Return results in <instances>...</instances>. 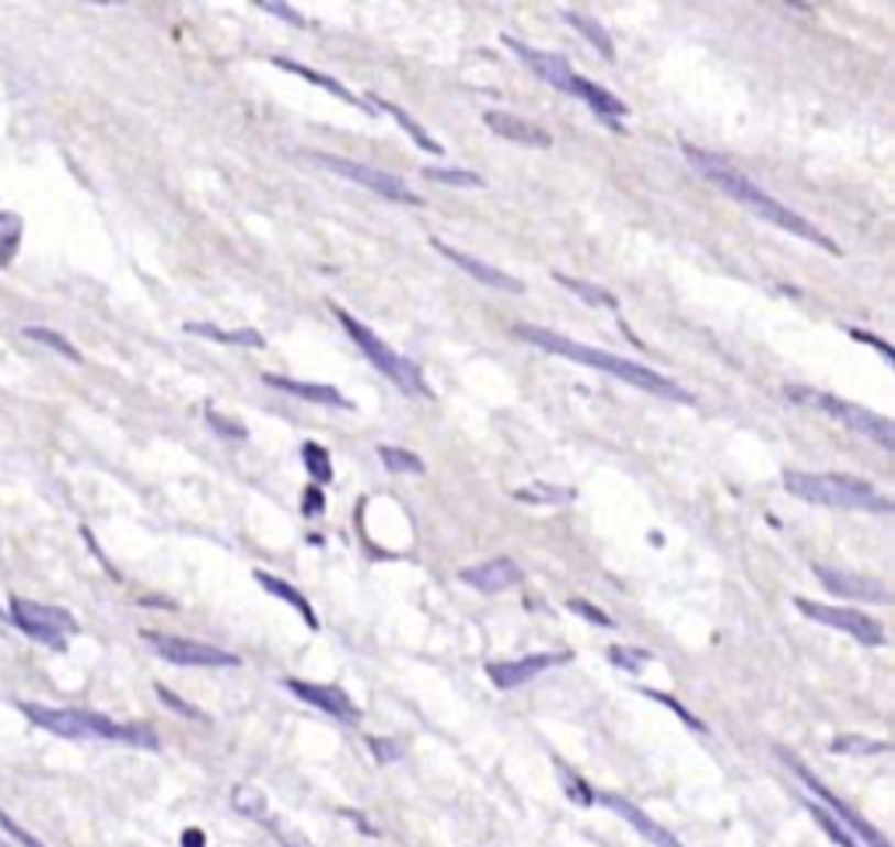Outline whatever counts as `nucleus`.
Masks as SVG:
<instances>
[{
  "instance_id": "nucleus-6",
  "label": "nucleus",
  "mask_w": 895,
  "mask_h": 847,
  "mask_svg": "<svg viewBox=\"0 0 895 847\" xmlns=\"http://www.w3.org/2000/svg\"><path fill=\"white\" fill-rule=\"evenodd\" d=\"M787 397L826 410L829 417L843 421L850 431H858V435L878 442L882 448H895V424L888 417H882V413H871V410H864L858 403H847V400L829 397V392H811V389H787Z\"/></svg>"
},
{
  "instance_id": "nucleus-9",
  "label": "nucleus",
  "mask_w": 895,
  "mask_h": 847,
  "mask_svg": "<svg viewBox=\"0 0 895 847\" xmlns=\"http://www.w3.org/2000/svg\"><path fill=\"white\" fill-rule=\"evenodd\" d=\"M144 641L154 648L157 659H165L172 665H189V669H234V665H242V659H238V655L225 652V648H217V644H204V641L157 634V630H144Z\"/></svg>"
},
{
  "instance_id": "nucleus-49",
  "label": "nucleus",
  "mask_w": 895,
  "mask_h": 847,
  "mask_svg": "<svg viewBox=\"0 0 895 847\" xmlns=\"http://www.w3.org/2000/svg\"><path fill=\"white\" fill-rule=\"evenodd\" d=\"M0 847H8V844H4V840H0Z\"/></svg>"
},
{
  "instance_id": "nucleus-18",
  "label": "nucleus",
  "mask_w": 895,
  "mask_h": 847,
  "mask_svg": "<svg viewBox=\"0 0 895 847\" xmlns=\"http://www.w3.org/2000/svg\"><path fill=\"white\" fill-rule=\"evenodd\" d=\"M819 582L829 588L832 596H847V599H871V602H892V593L874 578L864 575H850V571H832V567H815Z\"/></svg>"
},
{
  "instance_id": "nucleus-48",
  "label": "nucleus",
  "mask_w": 895,
  "mask_h": 847,
  "mask_svg": "<svg viewBox=\"0 0 895 847\" xmlns=\"http://www.w3.org/2000/svg\"><path fill=\"white\" fill-rule=\"evenodd\" d=\"M183 847H207V837L200 830H186L183 834Z\"/></svg>"
},
{
  "instance_id": "nucleus-5",
  "label": "nucleus",
  "mask_w": 895,
  "mask_h": 847,
  "mask_svg": "<svg viewBox=\"0 0 895 847\" xmlns=\"http://www.w3.org/2000/svg\"><path fill=\"white\" fill-rule=\"evenodd\" d=\"M332 315L340 319V326L347 329V337L364 350V358L382 371V376L392 382V386H400L406 397H421V400H430V389L424 382V371L416 368L410 358H403V354H395L382 337H374V329H368L361 319H353V315L340 305H332Z\"/></svg>"
},
{
  "instance_id": "nucleus-33",
  "label": "nucleus",
  "mask_w": 895,
  "mask_h": 847,
  "mask_svg": "<svg viewBox=\"0 0 895 847\" xmlns=\"http://www.w3.org/2000/svg\"><path fill=\"white\" fill-rule=\"evenodd\" d=\"M302 459H305V469L315 484H329L332 480V463H329V452L318 445V442H305L302 445Z\"/></svg>"
},
{
  "instance_id": "nucleus-19",
  "label": "nucleus",
  "mask_w": 895,
  "mask_h": 847,
  "mask_svg": "<svg viewBox=\"0 0 895 847\" xmlns=\"http://www.w3.org/2000/svg\"><path fill=\"white\" fill-rule=\"evenodd\" d=\"M483 123H487L496 137H504V141L525 144V148H553V137H549L543 127H535V123L522 120V116H514V112L490 109V112H483Z\"/></svg>"
},
{
  "instance_id": "nucleus-41",
  "label": "nucleus",
  "mask_w": 895,
  "mask_h": 847,
  "mask_svg": "<svg viewBox=\"0 0 895 847\" xmlns=\"http://www.w3.org/2000/svg\"><path fill=\"white\" fill-rule=\"evenodd\" d=\"M207 421H210V427L217 431V435H228V438H238V442L245 438V427H242V424H234V421H225L217 410H207Z\"/></svg>"
},
{
  "instance_id": "nucleus-7",
  "label": "nucleus",
  "mask_w": 895,
  "mask_h": 847,
  "mask_svg": "<svg viewBox=\"0 0 895 847\" xmlns=\"http://www.w3.org/2000/svg\"><path fill=\"white\" fill-rule=\"evenodd\" d=\"M315 165L329 169L332 175H340V180H350L353 186H364L378 196H385L392 204H406V207H424V200L416 196L400 175H389L382 169H371V165H361V162H350V158H336V154H326V151H312L308 154Z\"/></svg>"
},
{
  "instance_id": "nucleus-38",
  "label": "nucleus",
  "mask_w": 895,
  "mask_h": 847,
  "mask_svg": "<svg viewBox=\"0 0 895 847\" xmlns=\"http://www.w3.org/2000/svg\"><path fill=\"white\" fill-rule=\"evenodd\" d=\"M609 662H612V665H620V669H626V673H641V669L651 662V655L641 652V648H623V644H615V648H609Z\"/></svg>"
},
{
  "instance_id": "nucleus-27",
  "label": "nucleus",
  "mask_w": 895,
  "mask_h": 847,
  "mask_svg": "<svg viewBox=\"0 0 895 847\" xmlns=\"http://www.w3.org/2000/svg\"><path fill=\"white\" fill-rule=\"evenodd\" d=\"M553 281L560 284V287H567V291H574L578 294V298H585V302H591V305H602V308H620V298H615V294H609L605 287H599V284H588V281H578V278H567V273H553Z\"/></svg>"
},
{
  "instance_id": "nucleus-26",
  "label": "nucleus",
  "mask_w": 895,
  "mask_h": 847,
  "mask_svg": "<svg viewBox=\"0 0 895 847\" xmlns=\"http://www.w3.org/2000/svg\"><path fill=\"white\" fill-rule=\"evenodd\" d=\"M231 805H234V813H242L249 819H260V823H273L270 810H266V795L260 792L255 784H234V792H231Z\"/></svg>"
},
{
  "instance_id": "nucleus-21",
  "label": "nucleus",
  "mask_w": 895,
  "mask_h": 847,
  "mask_svg": "<svg viewBox=\"0 0 895 847\" xmlns=\"http://www.w3.org/2000/svg\"><path fill=\"white\" fill-rule=\"evenodd\" d=\"M266 386L281 389V392H291L297 400H308V403H318V406H340V410H353V403L343 397V392H336L332 386H315V382H297V379H284V376H263Z\"/></svg>"
},
{
  "instance_id": "nucleus-37",
  "label": "nucleus",
  "mask_w": 895,
  "mask_h": 847,
  "mask_svg": "<svg viewBox=\"0 0 895 847\" xmlns=\"http://www.w3.org/2000/svg\"><path fill=\"white\" fill-rule=\"evenodd\" d=\"M556 771H560V778H564V792L570 795V802H578V805H591V802H594V792H591V788H588L578 774L570 771L567 763L556 760Z\"/></svg>"
},
{
  "instance_id": "nucleus-36",
  "label": "nucleus",
  "mask_w": 895,
  "mask_h": 847,
  "mask_svg": "<svg viewBox=\"0 0 895 847\" xmlns=\"http://www.w3.org/2000/svg\"><path fill=\"white\" fill-rule=\"evenodd\" d=\"M378 456H382V463H385L392 473H424V469H427L421 456H413V452L395 448V445H378Z\"/></svg>"
},
{
  "instance_id": "nucleus-44",
  "label": "nucleus",
  "mask_w": 895,
  "mask_h": 847,
  "mask_svg": "<svg viewBox=\"0 0 895 847\" xmlns=\"http://www.w3.org/2000/svg\"><path fill=\"white\" fill-rule=\"evenodd\" d=\"M255 8H260V11H270V14H276V18H284V22H291V25H305V18L297 14L291 4H273V0H260Z\"/></svg>"
},
{
  "instance_id": "nucleus-11",
  "label": "nucleus",
  "mask_w": 895,
  "mask_h": 847,
  "mask_svg": "<svg viewBox=\"0 0 895 847\" xmlns=\"http://www.w3.org/2000/svg\"><path fill=\"white\" fill-rule=\"evenodd\" d=\"M794 606H798L808 620L822 623V627H832V630H843V634L858 638L861 644H871V648H882V644H885V630H882V623L874 620V617H867V613H861V609L811 602V599H805V596L794 599Z\"/></svg>"
},
{
  "instance_id": "nucleus-29",
  "label": "nucleus",
  "mask_w": 895,
  "mask_h": 847,
  "mask_svg": "<svg viewBox=\"0 0 895 847\" xmlns=\"http://www.w3.org/2000/svg\"><path fill=\"white\" fill-rule=\"evenodd\" d=\"M424 180L430 183H441V186H462V189H483L487 180H480L476 172H466V169H437V165H427L424 172Z\"/></svg>"
},
{
  "instance_id": "nucleus-12",
  "label": "nucleus",
  "mask_w": 895,
  "mask_h": 847,
  "mask_svg": "<svg viewBox=\"0 0 895 847\" xmlns=\"http://www.w3.org/2000/svg\"><path fill=\"white\" fill-rule=\"evenodd\" d=\"M570 662V652H535V655H525V659H514V662H490L487 665V676L496 691H514V686H525L528 680H535L546 669H556Z\"/></svg>"
},
{
  "instance_id": "nucleus-40",
  "label": "nucleus",
  "mask_w": 895,
  "mask_h": 847,
  "mask_svg": "<svg viewBox=\"0 0 895 847\" xmlns=\"http://www.w3.org/2000/svg\"><path fill=\"white\" fill-rule=\"evenodd\" d=\"M0 830H4L8 837H14V840L22 844V847H46L43 840H35V837H32V834L25 830L22 823H14V819H11V816L4 813V810H0Z\"/></svg>"
},
{
  "instance_id": "nucleus-24",
  "label": "nucleus",
  "mask_w": 895,
  "mask_h": 847,
  "mask_svg": "<svg viewBox=\"0 0 895 847\" xmlns=\"http://www.w3.org/2000/svg\"><path fill=\"white\" fill-rule=\"evenodd\" d=\"M186 333H196V337H207L214 344H231V347H252V350L266 347L263 333H255V329H217L207 323H186Z\"/></svg>"
},
{
  "instance_id": "nucleus-3",
  "label": "nucleus",
  "mask_w": 895,
  "mask_h": 847,
  "mask_svg": "<svg viewBox=\"0 0 895 847\" xmlns=\"http://www.w3.org/2000/svg\"><path fill=\"white\" fill-rule=\"evenodd\" d=\"M22 715L46 728L53 736L64 739H106V742H127V746H144V750H157V736L148 725H123L112 721L98 712H85V707H46V704H32L22 701Z\"/></svg>"
},
{
  "instance_id": "nucleus-22",
  "label": "nucleus",
  "mask_w": 895,
  "mask_h": 847,
  "mask_svg": "<svg viewBox=\"0 0 895 847\" xmlns=\"http://www.w3.org/2000/svg\"><path fill=\"white\" fill-rule=\"evenodd\" d=\"M273 67H284V70H291V74H297V77H305V82H312V85H318V88L332 91L336 98H343V102L368 109V98L353 95L350 88H343L340 82H336V77H326V74H318V70H308L305 64H294V61H287V56H273Z\"/></svg>"
},
{
  "instance_id": "nucleus-39",
  "label": "nucleus",
  "mask_w": 895,
  "mask_h": 847,
  "mask_svg": "<svg viewBox=\"0 0 895 847\" xmlns=\"http://www.w3.org/2000/svg\"><path fill=\"white\" fill-rule=\"evenodd\" d=\"M567 606H570V609H574V613H578V617H585V620H591L594 627H605V630H612V627H615L609 613H602V609H599V606H591V602H585V599H570Z\"/></svg>"
},
{
  "instance_id": "nucleus-47",
  "label": "nucleus",
  "mask_w": 895,
  "mask_h": 847,
  "mask_svg": "<svg viewBox=\"0 0 895 847\" xmlns=\"http://www.w3.org/2000/svg\"><path fill=\"white\" fill-rule=\"evenodd\" d=\"M850 337H853V340H861V344H867V347H878L885 361H892V358H895V354H892V347H888L885 340L871 337V333H864V329H850Z\"/></svg>"
},
{
  "instance_id": "nucleus-4",
  "label": "nucleus",
  "mask_w": 895,
  "mask_h": 847,
  "mask_svg": "<svg viewBox=\"0 0 895 847\" xmlns=\"http://www.w3.org/2000/svg\"><path fill=\"white\" fill-rule=\"evenodd\" d=\"M784 490L808 504L822 508H843V511H878L888 515L892 498L878 495V487L850 477V473H805V469H787L784 473Z\"/></svg>"
},
{
  "instance_id": "nucleus-42",
  "label": "nucleus",
  "mask_w": 895,
  "mask_h": 847,
  "mask_svg": "<svg viewBox=\"0 0 895 847\" xmlns=\"http://www.w3.org/2000/svg\"><path fill=\"white\" fill-rule=\"evenodd\" d=\"M157 697H162V701H165L168 707H175V712H178V715H183V718H196V721H204V715H200V712H196V707H193V704H186L183 697H175L172 691H165V686H157Z\"/></svg>"
},
{
  "instance_id": "nucleus-2",
  "label": "nucleus",
  "mask_w": 895,
  "mask_h": 847,
  "mask_svg": "<svg viewBox=\"0 0 895 847\" xmlns=\"http://www.w3.org/2000/svg\"><path fill=\"white\" fill-rule=\"evenodd\" d=\"M683 151H686L689 162L707 175V183H713L721 193H728L731 200L745 204L752 214H760L763 221L784 228L787 235H798V239H805V242H815V246L826 249V252H840V246L832 242L829 235H822V228H815L808 218H801L798 210H790V207H784L781 200H773L770 193H763L752 180H745L742 172H734L728 162H721V158H713V154H707V151H700V148H689V144H686Z\"/></svg>"
},
{
  "instance_id": "nucleus-16",
  "label": "nucleus",
  "mask_w": 895,
  "mask_h": 847,
  "mask_svg": "<svg viewBox=\"0 0 895 847\" xmlns=\"http://www.w3.org/2000/svg\"><path fill=\"white\" fill-rule=\"evenodd\" d=\"M504 46H507L514 56H522L525 67H528L532 74H539L546 85H553V88H560L564 95H570L574 70H570V64L564 61V56H556V53H543V50H532V46L519 43V39H511V35H504Z\"/></svg>"
},
{
  "instance_id": "nucleus-30",
  "label": "nucleus",
  "mask_w": 895,
  "mask_h": 847,
  "mask_svg": "<svg viewBox=\"0 0 895 847\" xmlns=\"http://www.w3.org/2000/svg\"><path fill=\"white\" fill-rule=\"evenodd\" d=\"M514 501H525V504H564V501H574V490L570 487L532 484V487L514 490Z\"/></svg>"
},
{
  "instance_id": "nucleus-14",
  "label": "nucleus",
  "mask_w": 895,
  "mask_h": 847,
  "mask_svg": "<svg viewBox=\"0 0 895 847\" xmlns=\"http://www.w3.org/2000/svg\"><path fill=\"white\" fill-rule=\"evenodd\" d=\"M434 249L441 252L448 263H455L459 270H466L469 278L480 281L483 287L511 291V294H525V284H522L519 278H511V273L496 270V267H490V263H483V260H476V256H469V252H462V249H455V246H448V242H441V239H434Z\"/></svg>"
},
{
  "instance_id": "nucleus-10",
  "label": "nucleus",
  "mask_w": 895,
  "mask_h": 847,
  "mask_svg": "<svg viewBox=\"0 0 895 847\" xmlns=\"http://www.w3.org/2000/svg\"><path fill=\"white\" fill-rule=\"evenodd\" d=\"M781 760H784V763L790 767L794 774L801 778V784L808 788V792H811L815 799L822 802V810H826V813H829L832 819H840V823L847 826V830H850L853 837H858V840H864L867 847H892V844L885 840V834H882V830H874V826H871V823H867L864 816H858V813H853V810H850V805H847V802H843L840 795H832L829 788H826V784H822L819 778H815V774L808 771L805 763H798V760H794L790 753H784V750H781Z\"/></svg>"
},
{
  "instance_id": "nucleus-17",
  "label": "nucleus",
  "mask_w": 895,
  "mask_h": 847,
  "mask_svg": "<svg viewBox=\"0 0 895 847\" xmlns=\"http://www.w3.org/2000/svg\"><path fill=\"white\" fill-rule=\"evenodd\" d=\"M594 802H602V805H609V810L615 813V816H623L636 834H641L644 840H651L654 847H683V840L675 837L672 830H665L662 823H654L644 810H636V805L630 802V799H623V795H612V792H605V795H594Z\"/></svg>"
},
{
  "instance_id": "nucleus-34",
  "label": "nucleus",
  "mask_w": 895,
  "mask_h": 847,
  "mask_svg": "<svg viewBox=\"0 0 895 847\" xmlns=\"http://www.w3.org/2000/svg\"><path fill=\"white\" fill-rule=\"evenodd\" d=\"M832 753H850V757H871V753H888L885 739H864V736H837L829 746Z\"/></svg>"
},
{
  "instance_id": "nucleus-8",
  "label": "nucleus",
  "mask_w": 895,
  "mask_h": 847,
  "mask_svg": "<svg viewBox=\"0 0 895 847\" xmlns=\"http://www.w3.org/2000/svg\"><path fill=\"white\" fill-rule=\"evenodd\" d=\"M11 620L14 627L29 634L32 641H43L56 652H64L67 648V634L77 630V620L67 613V609L59 606H43V602H32V599H11Z\"/></svg>"
},
{
  "instance_id": "nucleus-20",
  "label": "nucleus",
  "mask_w": 895,
  "mask_h": 847,
  "mask_svg": "<svg viewBox=\"0 0 895 847\" xmlns=\"http://www.w3.org/2000/svg\"><path fill=\"white\" fill-rule=\"evenodd\" d=\"M570 95H574V98H581L585 106H591L594 112L602 116V120H609V127H615V120H623V116H630V106L623 102V98H615L609 88L588 82V77H581V74H574Z\"/></svg>"
},
{
  "instance_id": "nucleus-35",
  "label": "nucleus",
  "mask_w": 895,
  "mask_h": 847,
  "mask_svg": "<svg viewBox=\"0 0 895 847\" xmlns=\"http://www.w3.org/2000/svg\"><path fill=\"white\" fill-rule=\"evenodd\" d=\"M805 810H808L815 819H819V826H822V830L832 837V844H840V847H861V844H858V837H853V834L847 830V826H843L840 819H832V816L822 810L819 802H805Z\"/></svg>"
},
{
  "instance_id": "nucleus-32",
  "label": "nucleus",
  "mask_w": 895,
  "mask_h": 847,
  "mask_svg": "<svg viewBox=\"0 0 895 847\" xmlns=\"http://www.w3.org/2000/svg\"><path fill=\"white\" fill-rule=\"evenodd\" d=\"M25 337L29 340H35V344H46L50 350H56L59 358H67V361H81V350H77L67 337H59V333H53V329H46V326H25Z\"/></svg>"
},
{
  "instance_id": "nucleus-13",
  "label": "nucleus",
  "mask_w": 895,
  "mask_h": 847,
  "mask_svg": "<svg viewBox=\"0 0 895 847\" xmlns=\"http://www.w3.org/2000/svg\"><path fill=\"white\" fill-rule=\"evenodd\" d=\"M284 686L294 694V697H302L305 704L318 707V712H326L332 718H340V721H357L361 718V712H357V704L347 697V691H340V686H332V683H305V680H284Z\"/></svg>"
},
{
  "instance_id": "nucleus-25",
  "label": "nucleus",
  "mask_w": 895,
  "mask_h": 847,
  "mask_svg": "<svg viewBox=\"0 0 895 847\" xmlns=\"http://www.w3.org/2000/svg\"><path fill=\"white\" fill-rule=\"evenodd\" d=\"M364 98H368V106H374V109L389 112L392 120H400V127H403V130H406V133L413 137V141L424 148V151H430V154H441V144H437L434 137H430V133H427V130H424L421 123H416L413 116H406V112H403L400 106H392V102H385V98H378V95H364Z\"/></svg>"
},
{
  "instance_id": "nucleus-28",
  "label": "nucleus",
  "mask_w": 895,
  "mask_h": 847,
  "mask_svg": "<svg viewBox=\"0 0 895 847\" xmlns=\"http://www.w3.org/2000/svg\"><path fill=\"white\" fill-rule=\"evenodd\" d=\"M22 218L11 210H0V267H8L14 256H18V246H22Z\"/></svg>"
},
{
  "instance_id": "nucleus-31",
  "label": "nucleus",
  "mask_w": 895,
  "mask_h": 847,
  "mask_svg": "<svg viewBox=\"0 0 895 847\" xmlns=\"http://www.w3.org/2000/svg\"><path fill=\"white\" fill-rule=\"evenodd\" d=\"M567 22H570L574 29H581V32L588 35V43H591L594 50H599V53L605 56V61H612L615 50H612V43H609V32H605L599 22H594V18H585V14H578V11H567Z\"/></svg>"
},
{
  "instance_id": "nucleus-45",
  "label": "nucleus",
  "mask_w": 895,
  "mask_h": 847,
  "mask_svg": "<svg viewBox=\"0 0 895 847\" xmlns=\"http://www.w3.org/2000/svg\"><path fill=\"white\" fill-rule=\"evenodd\" d=\"M647 697H654V701H662V704H665V707H672V712H675V715H679V718H683V721H686L689 728H696V732H703V721H696V718H692V715L686 712V707H683L679 701H672V697H665V694H654V691H651Z\"/></svg>"
},
{
  "instance_id": "nucleus-15",
  "label": "nucleus",
  "mask_w": 895,
  "mask_h": 847,
  "mask_svg": "<svg viewBox=\"0 0 895 847\" xmlns=\"http://www.w3.org/2000/svg\"><path fill=\"white\" fill-rule=\"evenodd\" d=\"M459 578H462L466 585H472L476 593L493 596V593H507V588L522 585L525 571H522L519 564H514L511 557H493V561L476 564V567H462V571H459Z\"/></svg>"
},
{
  "instance_id": "nucleus-43",
  "label": "nucleus",
  "mask_w": 895,
  "mask_h": 847,
  "mask_svg": "<svg viewBox=\"0 0 895 847\" xmlns=\"http://www.w3.org/2000/svg\"><path fill=\"white\" fill-rule=\"evenodd\" d=\"M368 746L374 750L378 763H392V760H400V746L389 742V739H382V736H371V739H368Z\"/></svg>"
},
{
  "instance_id": "nucleus-1",
  "label": "nucleus",
  "mask_w": 895,
  "mask_h": 847,
  "mask_svg": "<svg viewBox=\"0 0 895 847\" xmlns=\"http://www.w3.org/2000/svg\"><path fill=\"white\" fill-rule=\"evenodd\" d=\"M514 337L525 340V344H532V347H539V350H546V354H560V358H570V361H578V365L599 368V371H605V376H612V379H620V382H626V386H636V389L651 392V397L675 400V403H686V406L696 403V397H692L689 389H683L679 382H672V379L658 376V371H651V368L636 365V361H626V358H615V354H609V350L578 344V340L564 337V333H553V329H546V326L519 323V326H514Z\"/></svg>"
},
{
  "instance_id": "nucleus-23",
  "label": "nucleus",
  "mask_w": 895,
  "mask_h": 847,
  "mask_svg": "<svg viewBox=\"0 0 895 847\" xmlns=\"http://www.w3.org/2000/svg\"><path fill=\"white\" fill-rule=\"evenodd\" d=\"M255 582H260V585L266 588V593H270V596H276V599H284L287 606H294V609H297V613H302V620H305V623H308L312 630H318V617H315V609H312V602H308V599H305L302 593H297V588H294V585H287L284 578H273V575H266V571H255Z\"/></svg>"
},
{
  "instance_id": "nucleus-46",
  "label": "nucleus",
  "mask_w": 895,
  "mask_h": 847,
  "mask_svg": "<svg viewBox=\"0 0 895 847\" xmlns=\"http://www.w3.org/2000/svg\"><path fill=\"white\" fill-rule=\"evenodd\" d=\"M302 508H305V515H323V508H326V498H323V487H308L305 490V498H302Z\"/></svg>"
}]
</instances>
